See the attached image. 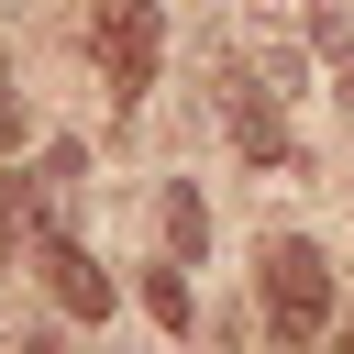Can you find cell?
I'll use <instances>...</instances> for the list:
<instances>
[{"label": "cell", "mask_w": 354, "mask_h": 354, "mask_svg": "<svg viewBox=\"0 0 354 354\" xmlns=\"http://www.w3.org/2000/svg\"><path fill=\"white\" fill-rule=\"evenodd\" d=\"M77 177H88V155H77V144H55V155L33 166V199H44V221H66V210H77Z\"/></svg>", "instance_id": "8992f818"}, {"label": "cell", "mask_w": 354, "mask_h": 354, "mask_svg": "<svg viewBox=\"0 0 354 354\" xmlns=\"http://www.w3.org/2000/svg\"><path fill=\"white\" fill-rule=\"evenodd\" d=\"M310 44H321V55L343 66V55H354V22H343V11H310Z\"/></svg>", "instance_id": "9c48e42d"}, {"label": "cell", "mask_w": 354, "mask_h": 354, "mask_svg": "<svg viewBox=\"0 0 354 354\" xmlns=\"http://www.w3.org/2000/svg\"><path fill=\"white\" fill-rule=\"evenodd\" d=\"M144 310H155L166 332H188V266H177V254H166V266L144 277Z\"/></svg>", "instance_id": "52a82bcc"}, {"label": "cell", "mask_w": 354, "mask_h": 354, "mask_svg": "<svg viewBox=\"0 0 354 354\" xmlns=\"http://www.w3.org/2000/svg\"><path fill=\"white\" fill-rule=\"evenodd\" d=\"M221 100V122H232V144H243V166H299V133H288V111H277V88H254V77H221L210 88Z\"/></svg>", "instance_id": "3957f363"}, {"label": "cell", "mask_w": 354, "mask_h": 354, "mask_svg": "<svg viewBox=\"0 0 354 354\" xmlns=\"http://www.w3.org/2000/svg\"><path fill=\"white\" fill-rule=\"evenodd\" d=\"M33 254H44V288H55L77 321H111V277L88 266V243H77L66 221H44V232H33Z\"/></svg>", "instance_id": "277c9868"}, {"label": "cell", "mask_w": 354, "mask_h": 354, "mask_svg": "<svg viewBox=\"0 0 354 354\" xmlns=\"http://www.w3.org/2000/svg\"><path fill=\"white\" fill-rule=\"evenodd\" d=\"M155 232H166V254H177V266H199V243H210V210H199V188H188V177H166V199H155Z\"/></svg>", "instance_id": "5b68a950"}, {"label": "cell", "mask_w": 354, "mask_h": 354, "mask_svg": "<svg viewBox=\"0 0 354 354\" xmlns=\"http://www.w3.org/2000/svg\"><path fill=\"white\" fill-rule=\"evenodd\" d=\"M22 133H33V122H22V100H11V66H0V155H11Z\"/></svg>", "instance_id": "30bf717a"}, {"label": "cell", "mask_w": 354, "mask_h": 354, "mask_svg": "<svg viewBox=\"0 0 354 354\" xmlns=\"http://www.w3.org/2000/svg\"><path fill=\"white\" fill-rule=\"evenodd\" d=\"M332 354H354V343H332Z\"/></svg>", "instance_id": "4fadbf2b"}, {"label": "cell", "mask_w": 354, "mask_h": 354, "mask_svg": "<svg viewBox=\"0 0 354 354\" xmlns=\"http://www.w3.org/2000/svg\"><path fill=\"white\" fill-rule=\"evenodd\" d=\"M254 288H266V332L277 343H321L332 332V266H321L310 232H277L254 254Z\"/></svg>", "instance_id": "6da1fadb"}, {"label": "cell", "mask_w": 354, "mask_h": 354, "mask_svg": "<svg viewBox=\"0 0 354 354\" xmlns=\"http://www.w3.org/2000/svg\"><path fill=\"white\" fill-rule=\"evenodd\" d=\"M88 44H100V77L122 100H144L155 66H166V11L155 0H88Z\"/></svg>", "instance_id": "7a4b0ae2"}, {"label": "cell", "mask_w": 354, "mask_h": 354, "mask_svg": "<svg viewBox=\"0 0 354 354\" xmlns=\"http://www.w3.org/2000/svg\"><path fill=\"white\" fill-rule=\"evenodd\" d=\"M332 100H343V111H354V55H343V66H332Z\"/></svg>", "instance_id": "8fae6325"}, {"label": "cell", "mask_w": 354, "mask_h": 354, "mask_svg": "<svg viewBox=\"0 0 354 354\" xmlns=\"http://www.w3.org/2000/svg\"><path fill=\"white\" fill-rule=\"evenodd\" d=\"M254 66H266V88L288 100V88H299V33H277V22H266V33H254Z\"/></svg>", "instance_id": "ba28073f"}, {"label": "cell", "mask_w": 354, "mask_h": 354, "mask_svg": "<svg viewBox=\"0 0 354 354\" xmlns=\"http://www.w3.org/2000/svg\"><path fill=\"white\" fill-rule=\"evenodd\" d=\"M22 354H66V343H55V332H33V343H22Z\"/></svg>", "instance_id": "7c38bea8"}]
</instances>
